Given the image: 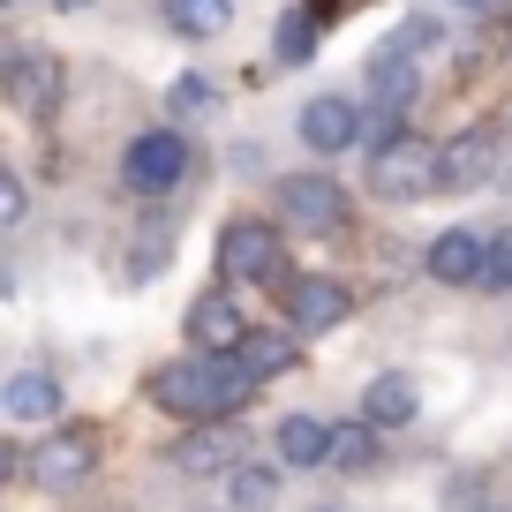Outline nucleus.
Here are the masks:
<instances>
[{"label":"nucleus","instance_id":"nucleus-1","mask_svg":"<svg viewBox=\"0 0 512 512\" xmlns=\"http://www.w3.org/2000/svg\"><path fill=\"white\" fill-rule=\"evenodd\" d=\"M264 384L234 362V354H196V362H166L151 377V400L166 407L174 422H234L241 407L256 400Z\"/></svg>","mask_w":512,"mask_h":512},{"label":"nucleus","instance_id":"nucleus-2","mask_svg":"<svg viewBox=\"0 0 512 512\" xmlns=\"http://www.w3.org/2000/svg\"><path fill=\"white\" fill-rule=\"evenodd\" d=\"M369 189L384 204H415V196L437 189V144L415 136V128H392L384 144H369Z\"/></svg>","mask_w":512,"mask_h":512},{"label":"nucleus","instance_id":"nucleus-3","mask_svg":"<svg viewBox=\"0 0 512 512\" xmlns=\"http://www.w3.org/2000/svg\"><path fill=\"white\" fill-rule=\"evenodd\" d=\"M219 279H249V287H279L287 279V249H279V234L264 219H234L219 234Z\"/></svg>","mask_w":512,"mask_h":512},{"label":"nucleus","instance_id":"nucleus-4","mask_svg":"<svg viewBox=\"0 0 512 512\" xmlns=\"http://www.w3.org/2000/svg\"><path fill=\"white\" fill-rule=\"evenodd\" d=\"M181 174H189V144H181L174 128H151V136H136V144L121 151V181L136 196H166Z\"/></svg>","mask_w":512,"mask_h":512},{"label":"nucleus","instance_id":"nucleus-5","mask_svg":"<svg viewBox=\"0 0 512 512\" xmlns=\"http://www.w3.org/2000/svg\"><path fill=\"white\" fill-rule=\"evenodd\" d=\"M279 294H287V332H332V324H347L354 317V294L339 287V279H324V272H302V279H279Z\"/></svg>","mask_w":512,"mask_h":512},{"label":"nucleus","instance_id":"nucleus-6","mask_svg":"<svg viewBox=\"0 0 512 512\" xmlns=\"http://www.w3.org/2000/svg\"><path fill=\"white\" fill-rule=\"evenodd\" d=\"M61 83H68V68L53 61V53H16V61H0V91H8V106H23L31 121H46L53 106H61Z\"/></svg>","mask_w":512,"mask_h":512},{"label":"nucleus","instance_id":"nucleus-7","mask_svg":"<svg viewBox=\"0 0 512 512\" xmlns=\"http://www.w3.org/2000/svg\"><path fill=\"white\" fill-rule=\"evenodd\" d=\"M98 467V437L91 430H46L31 452V482H46V490H68V482H83Z\"/></svg>","mask_w":512,"mask_h":512},{"label":"nucleus","instance_id":"nucleus-8","mask_svg":"<svg viewBox=\"0 0 512 512\" xmlns=\"http://www.w3.org/2000/svg\"><path fill=\"white\" fill-rule=\"evenodd\" d=\"M490 166H497V136H490V128H460L452 144H437V189L467 196V189L490 181Z\"/></svg>","mask_w":512,"mask_h":512},{"label":"nucleus","instance_id":"nucleus-9","mask_svg":"<svg viewBox=\"0 0 512 512\" xmlns=\"http://www.w3.org/2000/svg\"><path fill=\"white\" fill-rule=\"evenodd\" d=\"M279 211H287L294 226H309V234H339V226H347V196H339V181H324V174L279 181Z\"/></svg>","mask_w":512,"mask_h":512},{"label":"nucleus","instance_id":"nucleus-10","mask_svg":"<svg viewBox=\"0 0 512 512\" xmlns=\"http://www.w3.org/2000/svg\"><path fill=\"white\" fill-rule=\"evenodd\" d=\"M241 332H249V309H241L226 287H219V294H196V302H189V347H196V354H234Z\"/></svg>","mask_w":512,"mask_h":512},{"label":"nucleus","instance_id":"nucleus-11","mask_svg":"<svg viewBox=\"0 0 512 512\" xmlns=\"http://www.w3.org/2000/svg\"><path fill=\"white\" fill-rule=\"evenodd\" d=\"M302 144L324 151V159H332V151H354V144H362V106L339 98V91L309 98V106H302Z\"/></svg>","mask_w":512,"mask_h":512},{"label":"nucleus","instance_id":"nucleus-12","mask_svg":"<svg viewBox=\"0 0 512 512\" xmlns=\"http://www.w3.org/2000/svg\"><path fill=\"white\" fill-rule=\"evenodd\" d=\"M415 98H422V61L415 53H400V46L369 53V106L377 113H407Z\"/></svg>","mask_w":512,"mask_h":512},{"label":"nucleus","instance_id":"nucleus-13","mask_svg":"<svg viewBox=\"0 0 512 512\" xmlns=\"http://www.w3.org/2000/svg\"><path fill=\"white\" fill-rule=\"evenodd\" d=\"M234 460H241V422H196L174 445V467H189V475H226Z\"/></svg>","mask_w":512,"mask_h":512},{"label":"nucleus","instance_id":"nucleus-14","mask_svg":"<svg viewBox=\"0 0 512 512\" xmlns=\"http://www.w3.org/2000/svg\"><path fill=\"white\" fill-rule=\"evenodd\" d=\"M422 264H430L437 287H475V264H482V234L475 226H445V234L422 249Z\"/></svg>","mask_w":512,"mask_h":512},{"label":"nucleus","instance_id":"nucleus-15","mask_svg":"<svg viewBox=\"0 0 512 512\" xmlns=\"http://www.w3.org/2000/svg\"><path fill=\"white\" fill-rule=\"evenodd\" d=\"M415 377L407 369H384V377H369L362 384V422L369 430H400V422H415Z\"/></svg>","mask_w":512,"mask_h":512},{"label":"nucleus","instance_id":"nucleus-16","mask_svg":"<svg viewBox=\"0 0 512 512\" xmlns=\"http://www.w3.org/2000/svg\"><path fill=\"white\" fill-rule=\"evenodd\" d=\"M234 362L249 369L256 384H272V377H287V369L302 362V339H294V332H256V324H249L241 347H234Z\"/></svg>","mask_w":512,"mask_h":512},{"label":"nucleus","instance_id":"nucleus-17","mask_svg":"<svg viewBox=\"0 0 512 512\" xmlns=\"http://www.w3.org/2000/svg\"><path fill=\"white\" fill-rule=\"evenodd\" d=\"M332 460V422L324 415H287L279 422V467H324Z\"/></svg>","mask_w":512,"mask_h":512},{"label":"nucleus","instance_id":"nucleus-18","mask_svg":"<svg viewBox=\"0 0 512 512\" xmlns=\"http://www.w3.org/2000/svg\"><path fill=\"white\" fill-rule=\"evenodd\" d=\"M8 422H61V384L46 377V369H23V377H8Z\"/></svg>","mask_w":512,"mask_h":512},{"label":"nucleus","instance_id":"nucleus-19","mask_svg":"<svg viewBox=\"0 0 512 512\" xmlns=\"http://www.w3.org/2000/svg\"><path fill=\"white\" fill-rule=\"evenodd\" d=\"M279 497V467L272 460H234L226 467V505L234 512H272Z\"/></svg>","mask_w":512,"mask_h":512},{"label":"nucleus","instance_id":"nucleus-20","mask_svg":"<svg viewBox=\"0 0 512 512\" xmlns=\"http://www.w3.org/2000/svg\"><path fill=\"white\" fill-rule=\"evenodd\" d=\"M166 23L181 38H219L234 23V0H166Z\"/></svg>","mask_w":512,"mask_h":512},{"label":"nucleus","instance_id":"nucleus-21","mask_svg":"<svg viewBox=\"0 0 512 512\" xmlns=\"http://www.w3.org/2000/svg\"><path fill=\"white\" fill-rule=\"evenodd\" d=\"M332 467L339 475H369V467H377V430H369V422H347V430H339L332 422Z\"/></svg>","mask_w":512,"mask_h":512},{"label":"nucleus","instance_id":"nucleus-22","mask_svg":"<svg viewBox=\"0 0 512 512\" xmlns=\"http://www.w3.org/2000/svg\"><path fill=\"white\" fill-rule=\"evenodd\" d=\"M309 53H317V16H309V8H287V16H279V38H272V61L294 68V61H309Z\"/></svg>","mask_w":512,"mask_h":512},{"label":"nucleus","instance_id":"nucleus-23","mask_svg":"<svg viewBox=\"0 0 512 512\" xmlns=\"http://www.w3.org/2000/svg\"><path fill=\"white\" fill-rule=\"evenodd\" d=\"M475 287H490V294H512V226H505V234H482Z\"/></svg>","mask_w":512,"mask_h":512},{"label":"nucleus","instance_id":"nucleus-24","mask_svg":"<svg viewBox=\"0 0 512 512\" xmlns=\"http://www.w3.org/2000/svg\"><path fill=\"white\" fill-rule=\"evenodd\" d=\"M166 106H174V113H204L211 106V83L204 76H181L174 91H166Z\"/></svg>","mask_w":512,"mask_h":512},{"label":"nucleus","instance_id":"nucleus-25","mask_svg":"<svg viewBox=\"0 0 512 512\" xmlns=\"http://www.w3.org/2000/svg\"><path fill=\"white\" fill-rule=\"evenodd\" d=\"M16 219H23V181L8 174V166H0V234H8Z\"/></svg>","mask_w":512,"mask_h":512},{"label":"nucleus","instance_id":"nucleus-26","mask_svg":"<svg viewBox=\"0 0 512 512\" xmlns=\"http://www.w3.org/2000/svg\"><path fill=\"white\" fill-rule=\"evenodd\" d=\"M430 46H437V23H430V16H415V23L400 31V53H430Z\"/></svg>","mask_w":512,"mask_h":512},{"label":"nucleus","instance_id":"nucleus-27","mask_svg":"<svg viewBox=\"0 0 512 512\" xmlns=\"http://www.w3.org/2000/svg\"><path fill=\"white\" fill-rule=\"evenodd\" d=\"M8 475H16V445H0V482H8Z\"/></svg>","mask_w":512,"mask_h":512},{"label":"nucleus","instance_id":"nucleus-28","mask_svg":"<svg viewBox=\"0 0 512 512\" xmlns=\"http://www.w3.org/2000/svg\"><path fill=\"white\" fill-rule=\"evenodd\" d=\"M324 8H362V0H324Z\"/></svg>","mask_w":512,"mask_h":512},{"label":"nucleus","instance_id":"nucleus-29","mask_svg":"<svg viewBox=\"0 0 512 512\" xmlns=\"http://www.w3.org/2000/svg\"><path fill=\"white\" fill-rule=\"evenodd\" d=\"M53 8H91V0H53Z\"/></svg>","mask_w":512,"mask_h":512},{"label":"nucleus","instance_id":"nucleus-30","mask_svg":"<svg viewBox=\"0 0 512 512\" xmlns=\"http://www.w3.org/2000/svg\"><path fill=\"white\" fill-rule=\"evenodd\" d=\"M460 8H490V0H460Z\"/></svg>","mask_w":512,"mask_h":512},{"label":"nucleus","instance_id":"nucleus-31","mask_svg":"<svg viewBox=\"0 0 512 512\" xmlns=\"http://www.w3.org/2000/svg\"><path fill=\"white\" fill-rule=\"evenodd\" d=\"M0 8H8V0H0Z\"/></svg>","mask_w":512,"mask_h":512},{"label":"nucleus","instance_id":"nucleus-32","mask_svg":"<svg viewBox=\"0 0 512 512\" xmlns=\"http://www.w3.org/2000/svg\"><path fill=\"white\" fill-rule=\"evenodd\" d=\"M324 512H332V505H324Z\"/></svg>","mask_w":512,"mask_h":512}]
</instances>
